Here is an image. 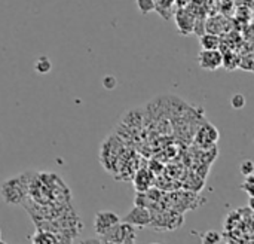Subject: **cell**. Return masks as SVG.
Instances as JSON below:
<instances>
[{"label":"cell","mask_w":254,"mask_h":244,"mask_svg":"<svg viewBox=\"0 0 254 244\" xmlns=\"http://www.w3.org/2000/svg\"><path fill=\"white\" fill-rule=\"evenodd\" d=\"M25 174H21L18 177L9 179L1 185V197L9 204L21 203L25 197V192H28L30 183L24 180Z\"/></svg>","instance_id":"6da1fadb"},{"label":"cell","mask_w":254,"mask_h":244,"mask_svg":"<svg viewBox=\"0 0 254 244\" xmlns=\"http://www.w3.org/2000/svg\"><path fill=\"white\" fill-rule=\"evenodd\" d=\"M240 171H241V174L243 176H252L254 173V164L253 161H250V160H247V161H244L243 164H241V167H240Z\"/></svg>","instance_id":"9a60e30c"},{"label":"cell","mask_w":254,"mask_h":244,"mask_svg":"<svg viewBox=\"0 0 254 244\" xmlns=\"http://www.w3.org/2000/svg\"><path fill=\"white\" fill-rule=\"evenodd\" d=\"M150 244H159V243H150Z\"/></svg>","instance_id":"44dd1931"},{"label":"cell","mask_w":254,"mask_h":244,"mask_svg":"<svg viewBox=\"0 0 254 244\" xmlns=\"http://www.w3.org/2000/svg\"><path fill=\"white\" fill-rule=\"evenodd\" d=\"M222 242V236L217 231H207L201 237L202 244H219Z\"/></svg>","instance_id":"30bf717a"},{"label":"cell","mask_w":254,"mask_h":244,"mask_svg":"<svg viewBox=\"0 0 254 244\" xmlns=\"http://www.w3.org/2000/svg\"><path fill=\"white\" fill-rule=\"evenodd\" d=\"M222 57H223V61H222V67H225L226 70H235L238 69V63H240V58L237 57V54L234 52H222Z\"/></svg>","instance_id":"9c48e42d"},{"label":"cell","mask_w":254,"mask_h":244,"mask_svg":"<svg viewBox=\"0 0 254 244\" xmlns=\"http://www.w3.org/2000/svg\"><path fill=\"white\" fill-rule=\"evenodd\" d=\"M246 97L241 94V92H237V94H234L232 97H231V106H232V109H235V110H241L244 106H246Z\"/></svg>","instance_id":"7c38bea8"},{"label":"cell","mask_w":254,"mask_h":244,"mask_svg":"<svg viewBox=\"0 0 254 244\" xmlns=\"http://www.w3.org/2000/svg\"><path fill=\"white\" fill-rule=\"evenodd\" d=\"M34 70L39 75H48L52 70V61H51V58L46 57V55L39 57L36 60V63H34Z\"/></svg>","instance_id":"ba28073f"},{"label":"cell","mask_w":254,"mask_h":244,"mask_svg":"<svg viewBox=\"0 0 254 244\" xmlns=\"http://www.w3.org/2000/svg\"><path fill=\"white\" fill-rule=\"evenodd\" d=\"M241 188L244 191H247V194L250 195V198H253V174L252 176H247L246 182L241 185Z\"/></svg>","instance_id":"e0dca14e"},{"label":"cell","mask_w":254,"mask_h":244,"mask_svg":"<svg viewBox=\"0 0 254 244\" xmlns=\"http://www.w3.org/2000/svg\"><path fill=\"white\" fill-rule=\"evenodd\" d=\"M116 85H118V82H116V78H115V76L107 75V76H104V78H103V86H104L106 89L112 91V89H115V88H116Z\"/></svg>","instance_id":"2e32d148"},{"label":"cell","mask_w":254,"mask_h":244,"mask_svg":"<svg viewBox=\"0 0 254 244\" xmlns=\"http://www.w3.org/2000/svg\"><path fill=\"white\" fill-rule=\"evenodd\" d=\"M238 67H241L246 72H253V57H252V54H249L247 57L240 58Z\"/></svg>","instance_id":"5bb4252c"},{"label":"cell","mask_w":254,"mask_h":244,"mask_svg":"<svg viewBox=\"0 0 254 244\" xmlns=\"http://www.w3.org/2000/svg\"><path fill=\"white\" fill-rule=\"evenodd\" d=\"M135 227L127 224V222H119L116 224L107 234H104L101 239L115 242L118 244H134L135 242Z\"/></svg>","instance_id":"7a4b0ae2"},{"label":"cell","mask_w":254,"mask_h":244,"mask_svg":"<svg viewBox=\"0 0 254 244\" xmlns=\"http://www.w3.org/2000/svg\"><path fill=\"white\" fill-rule=\"evenodd\" d=\"M135 4H137V9L146 15V13H150L155 10V3L153 0H135Z\"/></svg>","instance_id":"8fae6325"},{"label":"cell","mask_w":254,"mask_h":244,"mask_svg":"<svg viewBox=\"0 0 254 244\" xmlns=\"http://www.w3.org/2000/svg\"><path fill=\"white\" fill-rule=\"evenodd\" d=\"M222 51L219 49H201L198 54V63L204 70L214 72L222 67Z\"/></svg>","instance_id":"277c9868"},{"label":"cell","mask_w":254,"mask_h":244,"mask_svg":"<svg viewBox=\"0 0 254 244\" xmlns=\"http://www.w3.org/2000/svg\"><path fill=\"white\" fill-rule=\"evenodd\" d=\"M100 244H118V243H115V242H109V240H104V239H101V240H100Z\"/></svg>","instance_id":"ffe728a7"},{"label":"cell","mask_w":254,"mask_h":244,"mask_svg":"<svg viewBox=\"0 0 254 244\" xmlns=\"http://www.w3.org/2000/svg\"><path fill=\"white\" fill-rule=\"evenodd\" d=\"M33 244H57L55 239L51 234H45V233H37L34 236Z\"/></svg>","instance_id":"4fadbf2b"},{"label":"cell","mask_w":254,"mask_h":244,"mask_svg":"<svg viewBox=\"0 0 254 244\" xmlns=\"http://www.w3.org/2000/svg\"><path fill=\"white\" fill-rule=\"evenodd\" d=\"M124 222L132 225V227H140V228H144V227H149L152 222H153V218H152V213L147 210V207L144 206H134V209L127 215V218L124 219Z\"/></svg>","instance_id":"5b68a950"},{"label":"cell","mask_w":254,"mask_h":244,"mask_svg":"<svg viewBox=\"0 0 254 244\" xmlns=\"http://www.w3.org/2000/svg\"><path fill=\"white\" fill-rule=\"evenodd\" d=\"M153 3H155V10L159 15H162L165 19L171 18V15H168V13H171V7L174 6V0H153Z\"/></svg>","instance_id":"52a82bcc"},{"label":"cell","mask_w":254,"mask_h":244,"mask_svg":"<svg viewBox=\"0 0 254 244\" xmlns=\"http://www.w3.org/2000/svg\"><path fill=\"white\" fill-rule=\"evenodd\" d=\"M190 0H174V4L177 6V9H186L189 6Z\"/></svg>","instance_id":"ac0fdd59"},{"label":"cell","mask_w":254,"mask_h":244,"mask_svg":"<svg viewBox=\"0 0 254 244\" xmlns=\"http://www.w3.org/2000/svg\"><path fill=\"white\" fill-rule=\"evenodd\" d=\"M199 45L202 49H219L220 39L214 33H205L199 37Z\"/></svg>","instance_id":"8992f818"},{"label":"cell","mask_w":254,"mask_h":244,"mask_svg":"<svg viewBox=\"0 0 254 244\" xmlns=\"http://www.w3.org/2000/svg\"><path fill=\"white\" fill-rule=\"evenodd\" d=\"M119 222H121V218L115 212L101 210L94 218V230H95V234L100 236V237H103L104 234H107Z\"/></svg>","instance_id":"3957f363"},{"label":"cell","mask_w":254,"mask_h":244,"mask_svg":"<svg viewBox=\"0 0 254 244\" xmlns=\"http://www.w3.org/2000/svg\"><path fill=\"white\" fill-rule=\"evenodd\" d=\"M80 244H100V240H95V239H88V240H82Z\"/></svg>","instance_id":"d6986e66"}]
</instances>
